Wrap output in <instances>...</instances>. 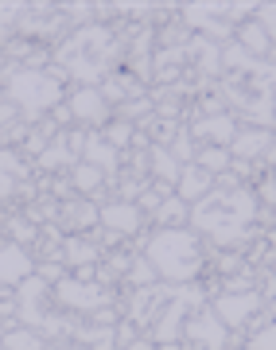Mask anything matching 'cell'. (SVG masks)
Listing matches in <instances>:
<instances>
[{"label":"cell","instance_id":"6da1fadb","mask_svg":"<svg viewBox=\"0 0 276 350\" xmlns=\"http://www.w3.org/2000/svg\"><path fill=\"white\" fill-rule=\"evenodd\" d=\"M121 36H117L109 24H94L86 27H74V31H66L63 43H55V66H63L66 78H74L78 86H101L105 78L113 75L117 59H121Z\"/></svg>","mask_w":276,"mask_h":350},{"label":"cell","instance_id":"7a4b0ae2","mask_svg":"<svg viewBox=\"0 0 276 350\" xmlns=\"http://www.w3.org/2000/svg\"><path fill=\"white\" fill-rule=\"evenodd\" d=\"M261 214V199L253 187H234V191H218L214 187L210 195H202L199 202H191V230H199L206 241L214 245H238V241L249 238L253 222Z\"/></svg>","mask_w":276,"mask_h":350},{"label":"cell","instance_id":"3957f363","mask_svg":"<svg viewBox=\"0 0 276 350\" xmlns=\"http://www.w3.org/2000/svg\"><path fill=\"white\" fill-rule=\"evenodd\" d=\"M144 257L152 261L163 284H191L202 273V234L199 230H156L144 241Z\"/></svg>","mask_w":276,"mask_h":350},{"label":"cell","instance_id":"277c9868","mask_svg":"<svg viewBox=\"0 0 276 350\" xmlns=\"http://www.w3.org/2000/svg\"><path fill=\"white\" fill-rule=\"evenodd\" d=\"M0 86H4V98L12 101L20 117L27 125H39L47 113L59 109L63 101V82L51 75L47 66L36 70V66H20V63H8L4 75H0Z\"/></svg>","mask_w":276,"mask_h":350},{"label":"cell","instance_id":"5b68a950","mask_svg":"<svg viewBox=\"0 0 276 350\" xmlns=\"http://www.w3.org/2000/svg\"><path fill=\"white\" fill-rule=\"evenodd\" d=\"M51 300L74 315H94L113 304V292L101 280H82V276H63L59 284H51Z\"/></svg>","mask_w":276,"mask_h":350},{"label":"cell","instance_id":"8992f818","mask_svg":"<svg viewBox=\"0 0 276 350\" xmlns=\"http://www.w3.org/2000/svg\"><path fill=\"white\" fill-rule=\"evenodd\" d=\"M183 347L187 350H226L230 347V327L214 315L210 304H202L199 312L183 327Z\"/></svg>","mask_w":276,"mask_h":350},{"label":"cell","instance_id":"52a82bcc","mask_svg":"<svg viewBox=\"0 0 276 350\" xmlns=\"http://www.w3.org/2000/svg\"><path fill=\"white\" fill-rule=\"evenodd\" d=\"M179 284H148V288H133V296L125 300V315L133 319V323L140 327V331H148L156 319H160V312L167 308V300L176 296Z\"/></svg>","mask_w":276,"mask_h":350},{"label":"cell","instance_id":"ba28073f","mask_svg":"<svg viewBox=\"0 0 276 350\" xmlns=\"http://www.w3.org/2000/svg\"><path fill=\"white\" fill-rule=\"evenodd\" d=\"M210 308L230 331H238V327H245L253 315L264 308V296H261V288H249V292H222V296L210 300Z\"/></svg>","mask_w":276,"mask_h":350},{"label":"cell","instance_id":"9c48e42d","mask_svg":"<svg viewBox=\"0 0 276 350\" xmlns=\"http://www.w3.org/2000/svg\"><path fill=\"white\" fill-rule=\"evenodd\" d=\"M140 226H144V211H140L137 202L113 199V202L101 206V230H105V241L133 238V234H140Z\"/></svg>","mask_w":276,"mask_h":350},{"label":"cell","instance_id":"30bf717a","mask_svg":"<svg viewBox=\"0 0 276 350\" xmlns=\"http://www.w3.org/2000/svg\"><path fill=\"white\" fill-rule=\"evenodd\" d=\"M82 148H86V133H55V140L36 160V167L39 172H70L74 163H82Z\"/></svg>","mask_w":276,"mask_h":350},{"label":"cell","instance_id":"8fae6325","mask_svg":"<svg viewBox=\"0 0 276 350\" xmlns=\"http://www.w3.org/2000/svg\"><path fill=\"white\" fill-rule=\"evenodd\" d=\"M66 109H70V117H74L78 125L101 129V125H109V113H113V105L101 98L98 86H78L74 94L66 98Z\"/></svg>","mask_w":276,"mask_h":350},{"label":"cell","instance_id":"7c38bea8","mask_svg":"<svg viewBox=\"0 0 276 350\" xmlns=\"http://www.w3.org/2000/svg\"><path fill=\"white\" fill-rule=\"evenodd\" d=\"M238 117L234 113H210V117H195V125H191V137H195V144H218V148H230L234 144V137H238Z\"/></svg>","mask_w":276,"mask_h":350},{"label":"cell","instance_id":"4fadbf2b","mask_svg":"<svg viewBox=\"0 0 276 350\" xmlns=\"http://www.w3.org/2000/svg\"><path fill=\"white\" fill-rule=\"evenodd\" d=\"M27 276H36V257L16 241H0V288L24 284Z\"/></svg>","mask_w":276,"mask_h":350},{"label":"cell","instance_id":"5bb4252c","mask_svg":"<svg viewBox=\"0 0 276 350\" xmlns=\"http://www.w3.org/2000/svg\"><path fill=\"white\" fill-rule=\"evenodd\" d=\"M63 265L78 269L74 276H82V280H94V269L101 265V250L89 241V234H70V238H63Z\"/></svg>","mask_w":276,"mask_h":350},{"label":"cell","instance_id":"9a60e30c","mask_svg":"<svg viewBox=\"0 0 276 350\" xmlns=\"http://www.w3.org/2000/svg\"><path fill=\"white\" fill-rule=\"evenodd\" d=\"M273 140H276L273 129L241 125V129H238V137H234V144H230V156H234L238 163H253V160H261L264 152L273 148Z\"/></svg>","mask_w":276,"mask_h":350},{"label":"cell","instance_id":"2e32d148","mask_svg":"<svg viewBox=\"0 0 276 350\" xmlns=\"http://www.w3.org/2000/svg\"><path fill=\"white\" fill-rule=\"evenodd\" d=\"M187 63H195V75H202V82H214V78H222V47L210 43L206 36H191L187 43Z\"/></svg>","mask_w":276,"mask_h":350},{"label":"cell","instance_id":"e0dca14e","mask_svg":"<svg viewBox=\"0 0 276 350\" xmlns=\"http://www.w3.org/2000/svg\"><path fill=\"white\" fill-rule=\"evenodd\" d=\"M59 230H89V226H101V206L94 199H63L59 202V218H55Z\"/></svg>","mask_w":276,"mask_h":350},{"label":"cell","instance_id":"ac0fdd59","mask_svg":"<svg viewBox=\"0 0 276 350\" xmlns=\"http://www.w3.org/2000/svg\"><path fill=\"white\" fill-rule=\"evenodd\" d=\"M82 160L94 163V167H101V172H105V179H113L117 167H121V152H117L109 140L101 137V133H86V148H82Z\"/></svg>","mask_w":276,"mask_h":350},{"label":"cell","instance_id":"d6986e66","mask_svg":"<svg viewBox=\"0 0 276 350\" xmlns=\"http://www.w3.org/2000/svg\"><path fill=\"white\" fill-rule=\"evenodd\" d=\"M214 191V175L206 172V167H199V163H183V175H179L176 183V195L183 202H199L202 195H210Z\"/></svg>","mask_w":276,"mask_h":350},{"label":"cell","instance_id":"ffe728a7","mask_svg":"<svg viewBox=\"0 0 276 350\" xmlns=\"http://www.w3.org/2000/svg\"><path fill=\"white\" fill-rule=\"evenodd\" d=\"M148 163H152V179L156 183H167V187H176L179 175H183V163L171 156V148H163V144H148Z\"/></svg>","mask_w":276,"mask_h":350},{"label":"cell","instance_id":"44dd1931","mask_svg":"<svg viewBox=\"0 0 276 350\" xmlns=\"http://www.w3.org/2000/svg\"><path fill=\"white\" fill-rule=\"evenodd\" d=\"M234 39L245 47V55H249V59H273V39H268V31L257 24V16H253V20H245V24L238 27V36H234Z\"/></svg>","mask_w":276,"mask_h":350},{"label":"cell","instance_id":"7402d4cb","mask_svg":"<svg viewBox=\"0 0 276 350\" xmlns=\"http://www.w3.org/2000/svg\"><path fill=\"white\" fill-rule=\"evenodd\" d=\"M152 222L160 226V230H176V226L191 222V206L179 199V195H171V199H163V202H160V211L152 214Z\"/></svg>","mask_w":276,"mask_h":350},{"label":"cell","instance_id":"603a6c76","mask_svg":"<svg viewBox=\"0 0 276 350\" xmlns=\"http://www.w3.org/2000/svg\"><path fill=\"white\" fill-rule=\"evenodd\" d=\"M101 183H105V172H101V167H94V163L82 160V163H74V167H70V187H74L82 199H86V195H98Z\"/></svg>","mask_w":276,"mask_h":350},{"label":"cell","instance_id":"cb8c5ba5","mask_svg":"<svg viewBox=\"0 0 276 350\" xmlns=\"http://www.w3.org/2000/svg\"><path fill=\"white\" fill-rule=\"evenodd\" d=\"M0 347L4 350H47V338L39 331H31V327H8Z\"/></svg>","mask_w":276,"mask_h":350},{"label":"cell","instance_id":"d4e9b609","mask_svg":"<svg viewBox=\"0 0 276 350\" xmlns=\"http://www.w3.org/2000/svg\"><path fill=\"white\" fill-rule=\"evenodd\" d=\"M195 163L199 167H206L210 175H222L234 167V156H230V148H218V144H202L199 156H195Z\"/></svg>","mask_w":276,"mask_h":350},{"label":"cell","instance_id":"484cf974","mask_svg":"<svg viewBox=\"0 0 276 350\" xmlns=\"http://www.w3.org/2000/svg\"><path fill=\"white\" fill-rule=\"evenodd\" d=\"M0 172L16 175L20 183H27V175H31V160H24L16 148H0Z\"/></svg>","mask_w":276,"mask_h":350},{"label":"cell","instance_id":"4316f807","mask_svg":"<svg viewBox=\"0 0 276 350\" xmlns=\"http://www.w3.org/2000/svg\"><path fill=\"white\" fill-rule=\"evenodd\" d=\"M101 137L109 140V144H113L117 152H125L128 144H133V137H137V125H128V121H121V117H117L113 125L101 129Z\"/></svg>","mask_w":276,"mask_h":350},{"label":"cell","instance_id":"83f0119b","mask_svg":"<svg viewBox=\"0 0 276 350\" xmlns=\"http://www.w3.org/2000/svg\"><path fill=\"white\" fill-rule=\"evenodd\" d=\"M128 280H133V288H148V284H156L160 276H156V269H152L148 257H144V253H137V257H133V265H128Z\"/></svg>","mask_w":276,"mask_h":350},{"label":"cell","instance_id":"f1b7e54d","mask_svg":"<svg viewBox=\"0 0 276 350\" xmlns=\"http://www.w3.org/2000/svg\"><path fill=\"white\" fill-rule=\"evenodd\" d=\"M24 12H27V4H20V0H0V39L24 20Z\"/></svg>","mask_w":276,"mask_h":350},{"label":"cell","instance_id":"f546056e","mask_svg":"<svg viewBox=\"0 0 276 350\" xmlns=\"http://www.w3.org/2000/svg\"><path fill=\"white\" fill-rule=\"evenodd\" d=\"M245 350H276V323H257V331L249 335Z\"/></svg>","mask_w":276,"mask_h":350},{"label":"cell","instance_id":"4dcf8cb0","mask_svg":"<svg viewBox=\"0 0 276 350\" xmlns=\"http://www.w3.org/2000/svg\"><path fill=\"white\" fill-rule=\"evenodd\" d=\"M8 230H12V241H16V245H24V250L39 238V230H36L31 222H27L24 214H20V218H12V222H8Z\"/></svg>","mask_w":276,"mask_h":350},{"label":"cell","instance_id":"1f68e13d","mask_svg":"<svg viewBox=\"0 0 276 350\" xmlns=\"http://www.w3.org/2000/svg\"><path fill=\"white\" fill-rule=\"evenodd\" d=\"M257 24L268 31V39H273V51H276V0H268V4H261V8H257Z\"/></svg>","mask_w":276,"mask_h":350},{"label":"cell","instance_id":"d6a6232c","mask_svg":"<svg viewBox=\"0 0 276 350\" xmlns=\"http://www.w3.org/2000/svg\"><path fill=\"white\" fill-rule=\"evenodd\" d=\"M140 338V327L133 323V319H125V323H117V350H125V347H133Z\"/></svg>","mask_w":276,"mask_h":350},{"label":"cell","instance_id":"836d02e7","mask_svg":"<svg viewBox=\"0 0 276 350\" xmlns=\"http://www.w3.org/2000/svg\"><path fill=\"white\" fill-rule=\"evenodd\" d=\"M16 195H20V179H16V175H8V172H0V202L16 199Z\"/></svg>","mask_w":276,"mask_h":350},{"label":"cell","instance_id":"e575fe53","mask_svg":"<svg viewBox=\"0 0 276 350\" xmlns=\"http://www.w3.org/2000/svg\"><path fill=\"white\" fill-rule=\"evenodd\" d=\"M47 350H89V347H82V342H63V347H59V342H51Z\"/></svg>","mask_w":276,"mask_h":350},{"label":"cell","instance_id":"d590c367","mask_svg":"<svg viewBox=\"0 0 276 350\" xmlns=\"http://www.w3.org/2000/svg\"><path fill=\"white\" fill-rule=\"evenodd\" d=\"M156 350H187V347H183V342H160Z\"/></svg>","mask_w":276,"mask_h":350},{"label":"cell","instance_id":"8d00e7d4","mask_svg":"<svg viewBox=\"0 0 276 350\" xmlns=\"http://www.w3.org/2000/svg\"><path fill=\"white\" fill-rule=\"evenodd\" d=\"M268 308H273V319H276V300H268Z\"/></svg>","mask_w":276,"mask_h":350},{"label":"cell","instance_id":"74e56055","mask_svg":"<svg viewBox=\"0 0 276 350\" xmlns=\"http://www.w3.org/2000/svg\"><path fill=\"white\" fill-rule=\"evenodd\" d=\"M4 331H8V327H4V323H0V342H4Z\"/></svg>","mask_w":276,"mask_h":350},{"label":"cell","instance_id":"f35d334b","mask_svg":"<svg viewBox=\"0 0 276 350\" xmlns=\"http://www.w3.org/2000/svg\"><path fill=\"white\" fill-rule=\"evenodd\" d=\"M0 350H4V347H0Z\"/></svg>","mask_w":276,"mask_h":350}]
</instances>
